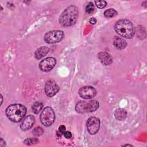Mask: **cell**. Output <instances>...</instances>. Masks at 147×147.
<instances>
[{"instance_id": "1", "label": "cell", "mask_w": 147, "mask_h": 147, "mask_svg": "<svg viewBox=\"0 0 147 147\" xmlns=\"http://www.w3.org/2000/svg\"><path fill=\"white\" fill-rule=\"evenodd\" d=\"M78 15V8L75 6L71 5L61 13L59 17V23L64 27L72 26L76 23Z\"/></svg>"}, {"instance_id": "2", "label": "cell", "mask_w": 147, "mask_h": 147, "mask_svg": "<svg viewBox=\"0 0 147 147\" xmlns=\"http://www.w3.org/2000/svg\"><path fill=\"white\" fill-rule=\"evenodd\" d=\"M26 108L21 104H13L6 109V115L9 119L14 122H19L24 117Z\"/></svg>"}, {"instance_id": "3", "label": "cell", "mask_w": 147, "mask_h": 147, "mask_svg": "<svg viewBox=\"0 0 147 147\" xmlns=\"http://www.w3.org/2000/svg\"><path fill=\"white\" fill-rule=\"evenodd\" d=\"M115 32L126 38H131L135 34V29L132 23L127 20H118L114 25Z\"/></svg>"}, {"instance_id": "4", "label": "cell", "mask_w": 147, "mask_h": 147, "mask_svg": "<svg viewBox=\"0 0 147 147\" xmlns=\"http://www.w3.org/2000/svg\"><path fill=\"white\" fill-rule=\"evenodd\" d=\"M99 107V103L95 100L88 101L80 100L78 102L75 106L76 111L79 113H86L94 112Z\"/></svg>"}, {"instance_id": "5", "label": "cell", "mask_w": 147, "mask_h": 147, "mask_svg": "<svg viewBox=\"0 0 147 147\" xmlns=\"http://www.w3.org/2000/svg\"><path fill=\"white\" fill-rule=\"evenodd\" d=\"M40 121L45 126H49L53 124L55 119V114L51 107H45L40 115Z\"/></svg>"}, {"instance_id": "6", "label": "cell", "mask_w": 147, "mask_h": 147, "mask_svg": "<svg viewBox=\"0 0 147 147\" xmlns=\"http://www.w3.org/2000/svg\"><path fill=\"white\" fill-rule=\"evenodd\" d=\"M64 37V32L62 30H56L47 32L44 35V41L48 44H54L61 41Z\"/></svg>"}, {"instance_id": "7", "label": "cell", "mask_w": 147, "mask_h": 147, "mask_svg": "<svg viewBox=\"0 0 147 147\" xmlns=\"http://www.w3.org/2000/svg\"><path fill=\"white\" fill-rule=\"evenodd\" d=\"M86 126L90 134H95L100 127V120L97 117H91L88 119Z\"/></svg>"}, {"instance_id": "8", "label": "cell", "mask_w": 147, "mask_h": 147, "mask_svg": "<svg viewBox=\"0 0 147 147\" xmlns=\"http://www.w3.org/2000/svg\"><path fill=\"white\" fill-rule=\"evenodd\" d=\"M45 92L49 97L54 96L59 90L57 84L53 80H49L45 84Z\"/></svg>"}, {"instance_id": "9", "label": "cell", "mask_w": 147, "mask_h": 147, "mask_svg": "<svg viewBox=\"0 0 147 147\" xmlns=\"http://www.w3.org/2000/svg\"><path fill=\"white\" fill-rule=\"evenodd\" d=\"M56 60L52 57H47L39 63L40 69L44 72L51 71L56 65Z\"/></svg>"}, {"instance_id": "10", "label": "cell", "mask_w": 147, "mask_h": 147, "mask_svg": "<svg viewBox=\"0 0 147 147\" xmlns=\"http://www.w3.org/2000/svg\"><path fill=\"white\" fill-rule=\"evenodd\" d=\"M96 94V90L91 86H84L79 90V96L85 99H91Z\"/></svg>"}, {"instance_id": "11", "label": "cell", "mask_w": 147, "mask_h": 147, "mask_svg": "<svg viewBox=\"0 0 147 147\" xmlns=\"http://www.w3.org/2000/svg\"><path fill=\"white\" fill-rule=\"evenodd\" d=\"M35 122V118L34 116L29 115L25 117L20 125V128L23 131H26L30 129Z\"/></svg>"}, {"instance_id": "12", "label": "cell", "mask_w": 147, "mask_h": 147, "mask_svg": "<svg viewBox=\"0 0 147 147\" xmlns=\"http://www.w3.org/2000/svg\"><path fill=\"white\" fill-rule=\"evenodd\" d=\"M98 57L100 63H102L103 65H108L112 63V58L110 55L107 52H102L99 53L98 55Z\"/></svg>"}, {"instance_id": "13", "label": "cell", "mask_w": 147, "mask_h": 147, "mask_svg": "<svg viewBox=\"0 0 147 147\" xmlns=\"http://www.w3.org/2000/svg\"><path fill=\"white\" fill-rule=\"evenodd\" d=\"M113 44L117 49H123L126 47L127 42L124 39H123L119 37L115 36L114 38Z\"/></svg>"}, {"instance_id": "14", "label": "cell", "mask_w": 147, "mask_h": 147, "mask_svg": "<svg viewBox=\"0 0 147 147\" xmlns=\"http://www.w3.org/2000/svg\"><path fill=\"white\" fill-rule=\"evenodd\" d=\"M49 49L46 47H41L38 48L34 52L35 57L37 59H40L45 56L49 52Z\"/></svg>"}, {"instance_id": "15", "label": "cell", "mask_w": 147, "mask_h": 147, "mask_svg": "<svg viewBox=\"0 0 147 147\" xmlns=\"http://www.w3.org/2000/svg\"><path fill=\"white\" fill-rule=\"evenodd\" d=\"M114 117L117 120H125L127 117V112L124 109H117L114 112Z\"/></svg>"}, {"instance_id": "16", "label": "cell", "mask_w": 147, "mask_h": 147, "mask_svg": "<svg viewBox=\"0 0 147 147\" xmlns=\"http://www.w3.org/2000/svg\"><path fill=\"white\" fill-rule=\"evenodd\" d=\"M42 107H43V105H42V103L41 102H36L32 105V111L34 114H38L41 111V110L42 109Z\"/></svg>"}, {"instance_id": "17", "label": "cell", "mask_w": 147, "mask_h": 147, "mask_svg": "<svg viewBox=\"0 0 147 147\" xmlns=\"http://www.w3.org/2000/svg\"><path fill=\"white\" fill-rule=\"evenodd\" d=\"M117 15V11L114 9H108L104 11V16L106 18H112Z\"/></svg>"}, {"instance_id": "18", "label": "cell", "mask_w": 147, "mask_h": 147, "mask_svg": "<svg viewBox=\"0 0 147 147\" xmlns=\"http://www.w3.org/2000/svg\"><path fill=\"white\" fill-rule=\"evenodd\" d=\"M32 132H33V135H34V136L38 137V136H40L41 135H42V134H43L44 130H43V129H42V127L38 126V127H35V128L33 130Z\"/></svg>"}, {"instance_id": "19", "label": "cell", "mask_w": 147, "mask_h": 147, "mask_svg": "<svg viewBox=\"0 0 147 147\" xmlns=\"http://www.w3.org/2000/svg\"><path fill=\"white\" fill-rule=\"evenodd\" d=\"M38 142V140L37 138H27L24 141V143L26 145H34Z\"/></svg>"}, {"instance_id": "20", "label": "cell", "mask_w": 147, "mask_h": 147, "mask_svg": "<svg viewBox=\"0 0 147 147\" xmlns=\"http://www.w3.org/2000/svg\"><path fill=\"white\" fill-rule=\"evenodd\" d=\"M94 10V5L92 2H90L86 7V11L87 13L90 14L92 12H93Z\"/></svg>"}, {"instance_id": "21", "label": "cell", "mask_w": 147, "mask_h": 147, "mask_svg": "<svg viewBox=\"0 0 147 147\" xmlns=\"http://www.w3.org/2000/svg\"><path fill=\"white\" fill-rule=\"evenodd\" d=\"M95 3L96 6L99 9H102L106 6L107 2L105 1H96Z\"/></svg>"}, {"instance_id": "22", "label": "cell", "mask_w": 147, "mask_h": 147, "mask_svg": "<svg viewBox=\"0 0 147 147\" xmlns=\"http://www.w3.org/2000/svg\"><path fill=\"white\" fill-rule=\"evenodd\" d=\"M65 131V126L64 125H61L59 127V132L62 134H64V133Z\"/></svg>"}, {"instance_id": "23", "label": "cell", "mask_w": 147, "mask_h": 147, "mask_svg": "<svg viewBox=\"0 0 147 147\" xmlns=\"http://www.w3.org/2000/svg\"><path fill=\"white\" fill-rule=\"evenodd\" d=\"M63 134H64V137H65L66 138H67V139L70 138H71V137H72V134H71V133L70 131H65Z\"/></svg>"}, {"instance_id": "24", "label": "cell", "mask_w": 147, "mask_h": 147, "mask_svg": "<svg viewBox=\"0 0 147 147\" xmlns=\"http://www.w3.org/2000/svg\"><path fill=\"white\" fill-rule=\"evenodd\" d=\"M89 22H90L91 24L94 25V24H95L96 22V20L94 17H92V18H91L89 20Z\"/></svg>"}, {"instance_id": "25", "label": "cell", "mask_w": 147, "mask_h": 147, "mask_svg": "<svg viewBox=\"0 0 147 147\" xmlns=\"http://www.w3.org/2000/svg\"><path fill=\"white\" fill-rule=\"evenodd\" d=\"M133 146V145H130V144H125V145H122V146Z\"/></svg>"}]
</instances>
